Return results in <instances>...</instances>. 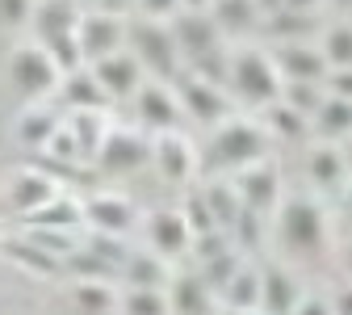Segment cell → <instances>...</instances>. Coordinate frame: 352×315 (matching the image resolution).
<instances>
[{
  "instance_id": "3",
  "label": "cell",
  "mask_w": 352,
  "mask_h": 315,
  "mask_svg": "<svg viewBox=\"0 0 352 315\" xmlns=\"http://www.w3.org/2000/svg\"><path fill=\"white\" fill-rule=\"evenodd\" d=\"M227 88L231 97L256 110H269L281 97V76L264 47H235L227 55Z\"/></svg>"
},
{
  "instance_id": "11",
  "label": "cell",
  "mask_w": 352,
  "mask_h": 315,
  "mask_svg": "<svg viewBox=\"0 0 352 315\" xmlns=\"http://www.w3.org/2000/svg\"><path fill=\"white\" fill-rule=\"evenodd\" d=\"M176 101H181L185 118L201 122V126H218V122H227L231 118V93L223 84H210V80H197L189 72L176 76Z\"/></svg>"
},
{
  "instance_id": "5",
  "label": "cell",
  "mask_w": 352,
  "mask_h": 315,
  "mask_svg": "<svg viewBox=\"0 0 352 315\" xmlns=\"http://www.w3.org/2000/svg\"><path fill=\"white\" fill-rule=\"evenodd\" d=\"M59 80H63V72L55 68V59L38 42H17L9 51V84L25 105H42L47 97H55Z\"/></svg>"
},
{
  "instance_id": "40",
  "label": "cell",
  "mask_w": 352,
  "mask_h": 315,
  "mask_svg": "<svg viewBox=\"0 0 352 315\" xmlns=\"http://www.w3.org/2000/svg\"><path fill=\"white\" fill-rule=\"evenodd\" d=\"M135 9L147 21H172L176 13H181V0H135Z\"/></svg>"
},
{
  "instance_id": "25",
  "label": "cell",
  "mask_w": 352,
  "mask_h": 315,
  "mask_svg": "<svg viewBox=\"0 0 352 315\" xmlns=\"http://www.w3.org/2000/svg\"><path fill=\"white\" fill-rule=\"evenodd\" d=\"M25 227H38V232H67V236H76V232L84 227V210H80V202H76L72 194H59V198H51L42 210H34V214L25 219Z\"/></svg>"
},
{
  "instance_id": "47",
  "label": "cell",
  "mask_w": 352,
  "mask_h": 315,
  "mask_svg": "<svg viewBox=\"0 0 352 315\" xmlns=\"http://www.w3.org/2000/svg\"><path fill=\"white\" fill-rule=\"evenodd\" d=\"M336 148H340V156H344V164H348V176H352V134H348L344 143H336Z\"/></svg>"
},
{
  "instance_id": "17",
  "label": "cell",
  "mask_w": 352,
  "mask_h": 315,
  "mask_svg": "<svg viewBox=\"0 0 352 315\" xmlns=\"http://www.w3.org/2000/svg\"><path fill=\"white\" fill-rule=\"evenodd\" d=\"M80 17H84L80 0H34V9H30V30H34V42L76 38Z\"/></svg>"
},
{
  "instance_id": "1",
  "label": "cell",
  "mask_w": 352,
  "mask_h": 315,
  "mask_svg": "<svg viewBox=\"0 0 352 315\" xmlns=\"http://www.w3.org/2000/svg\"><path fill=\"white\" fill-rule=\"evenodd\" d=\"M273 227H277L281 248H289L294 256H319L331 244L327 210L311 194H289V198H281V206L273 210Z\"/></svg>"
},
{
  "instance_id": "14",
  "label": "cell",
  "mask_w": 352,
  "mask_h": 315,
  "mask_svg": "<svg viewBox=\"0 0 352 315\" xmlns=\"http://www.w3.org/2000/svg\"><path fill=\"white\" fill-rule=\"evenodd\" d=\"M269 59L281 84H323L327 80V59L319 55L315 42H273Z\"/></svg>"
},
{
  "instance_id": "28",
  "label": "cell",
  "mask_w": 352,
  "mask_h": 315,
  "mask_svg": "<svg viewBox=\"0 0 352 315\" xmlns=\"http://www.w3.org/2000/svg\"><path fill=\"white\" fill-rule=\"evenodd\" d=\"M59 97H63L72 110H105V105H109L105 93H101V84H97V76L88 72V68H76V72H67V76L59 80Z\"/></svg>"
},
{
  "instance_id": "16",
  "label": "cell",
  "mask_w": 352,
  "mask_h": 315,
  "mask_svg": "<svg viewBox=\"0 0 352 315\" xmlns=\"http://www.w3.org/2000/svg\"><path fill=\"white\" fill-rule=\"evenodd\" d=\"M88 72L97 76L105 101H135V93H139L143 80H147L130 51H118V55H109V59H101V63H88Z\"/></svg>"
},
{
  "instance_id": "2",
  "label": "cell",
  "mask_w": 352,
  "mask_h": 315,
  "mask_svg": "<svg viewBox=\"0 0 352 315\" xmlns=\"http://www.w3.org/2000/svg\"><path fill=\"white\" fill-rule=\"evenodd\" d=\"M256 160H269V130L252 118L231 114L227 122H218L210 130V143H206V168L210 172H239Z\"/></svg>"
},
{
  "instance_id": "42",
  "label": "cell",
  "mask_w": 352,
  "mask_h": 315,
  "mask_svg": "<svg viewBox=\"0 0 352 315\" xmlns=\"http://www.w3.org/2000/svg\"><path fill=\"white\" fill-rule=\"evenodd\" d=\"M289 315H331V298H323V294H302Z\"/></svg>"
},
{
  "instance_id": "34",
  "label": "cell",
  "mask_w": 352,
  "mask_h": 315,
  "mask_svg": "<svg viewBox=\"0 0 352 315\" xmlns=\"http://www.w3.org/2000/svg\"><path fill=\"white\" fill-rule=\"evenodd\" d=\"M239 269H243V252H239V248H227L223 256H214V261H206V265L197 269V278H201V282L210 286V294L218 298V294L227 290V282H231V278L239 274Z\"/></svg>"
},
{
  "instance_id": "45",
  "label": "cell",
  "mask_w": 352,
  "mask_h": 315,
  "mask_svg": "<svg viewBox=\"0 0 352 315\" xmlns=\"http://www.w3.org/2000/svg\"><path fill=\"white\" fill-rule=\"evenodd\" d=\"M135 9V0H97V13H113V17H126Z\"/></svg>"
},
{
  "instance_id": "31",
  "label": "cell",
  "mask_w": 352,
  "mask_h": 315,
  "mask_svg": "<svg viewBox=\"0 0 352 315\" xmlns=\"http://www.w3.org/2000/svg\"><path fill=\"white\" fill-rule=\"evenodd\" d=\"M315 47H319V55L327 59V72H336V68H352V21L344 17V21L323 26Z\"/></svg>"
},
{
  "instance_id": "21",
  "label": "cell",
  "mask_w": 352,
  "mask_h": 315,
  "mask_svg": "<svg viewBox=\"0 0 352 315\" xmlns=\"http://www.w3.org/2000/svg\"><path fill=\"white\" fill-rule=\"evenodd\" d=\"M63 126H67V134H72V143H76L80 160H97V148H101L105 130H109L113 122H109L105 110H67Z\"/></svg>"
},
{
  "instance_id": "15",
  "label": "cell",
  "mask_w": 352,
  "mask_h": 315,
  "mask_svg": "<svg viewBox=\"0 0 352 315\" xmlns=\"http://www.w3.org/2000/svg\"><path fill=\"white\" fill-rule=\"evenodd\" d=\"M139 227H143V236H147V248H151L160 261H181V256L189 252V244H193V232H189L181 206L147 214Z\"/></svg>"
},
{
  "instance_id": "10",
  "label": "cell",
  "mask_w": 352,
  "mask_h": 315,
  "mask_svg": "<svg viewBox=\"0 0 352 315\" xmlns=\"http://www.w3.org/2000/svg\"><path fill=\"white\" fill-rule=\"evenodd\" d=\"M135 118L143 134H168L185 126V110L176 101V88L164 80H143V88L135 93Z\"/></svg>"
},
{
  "instance_id": "7",
  "label": "cell",
  "mask_w": 352,
  "mask_h": 315,
  "mask_svg": "<svg viewBox=\"0 0 352 315\" xmlns=\"http://www.w3.org/2000/svg\"><path fill=\"white\" fill-rule=\"evenodd\" d=\"M227 181H231L239 206L252 210V214H260V219L273 214V210L281 206V198H285V194H281V168H277L273 160H256V164L231 172Z\"/></svg>"
},
{
  "instance_id": "27",
  "label": "cell",
  "mask_w": 352,
  "mask_h": 315,
  "mask_svg": "<svg viewBox=\"0 0 352 315\" xmlns=\"http://www.w3.org/2000/svg\"><path fill=\"white\" fill-rule=\"evenodd\" d=\"M197 194H201V202H206V210H210V219H214V227L231 236L235 219L243 214V206H239V198H235L231 181H218V176H210V181H206Z\"/></svg>"
},
{
  "instance_id": "36",
  "label": "cell",
  "mask_w": 352,
  "mask_h": 315,
  "mask_svg": "<svg viewBox=\"0 0 352 315\" xmlns=\"http://www.w3.org/2000/svg\"><path fill=\"white\" fill-rule=\"evenodd\" d=\"M88 252H93L97 261H105L113 274H122V265H126V256H130V244L122 240V236H97V232H88L84 240H80Z\"/></svg>"
},
{
  "instance_id": "46",
  "label": "cell",
  "mask_w": 352,
  "mask_h": 315,
  "mask_svg": "<svg viewBox=\"0 0 352 315\" xmlns=\"http://www.w3.org/2000/svg\"><path fill=\"white\" fill-rule=\"evenodd\" d=\"M210 0H181V13H206Z\"/></svg>"
},
{
  "instance_id": "26",
  "label": "cell",
  "mask_w": 352,
  "mask_h": 315,
  "mask_svg": "<svg viewBox=\"0 0 352 315\" xmlns=\"http://www.w3.org/2000/svg\"><path fill=\"white\" fill-rule=\"evenodd\" d=\"M311 134H319V143H344L352 134V101L323 97L311 114Z\"/></svg>"
},
{
  "instance_id": "19",
  "label": "cell",
  "mask_w": 352,
  "mask_h": 315,
  "mask_svg": "<svg viewBox=\"0 0 352 315\" xmlns=\"http://www.w3.org/2000/svg\"><path fill=\"white\" fill-rule=\"evenodd\" d=\"M306 176H311V190L315 194H336L348 185V164L340 156L336 143H315L306 152Z\"/></svg>"
},
{
  "instance_id": "38",
  "label": "cell",
  "mask_w": 352,
  "mask_h": 315,
  "mask_svg": "<svg viewBox=\"0 0 352 315\" xmlns=\"http://www.w3.org/2000/svg\"><path fill=\"white\" fill-rule=\"evenodd\" d=\"M227 248H235V244H231V236H227V232H218V227H214V232L193 236V244H189V252H193L201 265H206V261H214V256H223Z\"/></svg>"
},
{
  "instance_id": "41",
  "label": "cell",
  "mask_w": 352,
  "mask_h": 315,
  "mask_svg": "<svg viewBox=\"0 0 352 315\" xmlns=\"http://www.w3.org/2000/svg\"><path fill=\"white\" fill-rule=\"evenodd\" d=\"M323 93H327V97H340V101H352V68H336V72H327Z\"/></svg>"
},
{
  "instance_id": "37",
  "label": "cell",
  "mask_w": 352,
  "mask_h": 315,
  "mask_svg": "<svg viewBox=\"0 0 352 315\" xmlns=\"http://www.w3.org/2000/svg\"><path fill=\"white\" fill-rule=\"evenodd\" d=\"M118 311L122 315H172L164 290H126L118 298Z\"/></svg>"
},
{
  "instance_id": "32",
  "label": "cell",
  "mask_w": 352,
  "mask_h": 315,
  "mask_svg": "<svg viewBox=\"0 0 352 315\" xmlns=\"http://www.w3.org/2000/svg\"><path fill=\"white\" fill-rule=\"evenodd\" d=\"M223 303H227V311H256L260 307V269H252L243 261V269H239V274L227 282V290H223Z\"/></svg>"
},
{
  "instance_id": "29",
  "label": "cell",
  "mask_w": 352,
  "mask_h": 315,
  "mask_svg": "<svg viewBox=\"0 0 352 315\" xmlns=\"http://www.w3.org/2000/svg\"><path fill=\"white\" fill-rule=\"evenodd\" d=\"M0 256L13 261V265H21L25 274H34V278H55L59 269H63L51 252H42V248L30 244L25 236H21V240H0Z\"/></svg>"
},
{
  "instance_id": "24",
  "label": "cell",
  "mask_w": 352,
  "mask_h": 315,
  "mask_svg": "<svg viewBox=\"0 0 352 315\" xmlns=\"http://www.w3.org/2000/svg\"><path fill=\"white\" fill-rule=\"evenodd\" d=\"M55 126H59V114H55L47 101H42V105H21V114H17V122H13V139H17L21 148L42 152V148L51 143Z\"/></svg>"
},
{
  "instance_id": "50",
  "label": "cell",
  "mask_w": 352,
  "mask_h": 315,
  "mask_svg": "<svg viewBox=\"0 0 352 315\" xmlns=\"http://www.w3.org/2000/svg\"><path fill=\"white\" fill-rule=\"evenodd\" d=\"M340 194H344V210H348V214H352V176H348V185H344V190H340Z\"/></svg>"
},
{
  "instance_id": "22",
  "label": "cell",
  "mask_w": 352,
  "mask_h": 315,
  "mask_svg": "<svg viewBox=\"0 0 352 315\" xmlns=\"http://www.w3.org/2000/svg\"><path fill=\"white\" fill-rule=\"evenodd\" d=\"M206 13L214 17V26H218L223 38H243L256 26H264V13H260L256 0H210Z\"/></svg>"
},
{
  "instance_id": "13",
  "label": "cell",
  "mask_w": 352,
  "mask_h": 315,
  "mask_svg": "<svg viewBox=\"0 0 352 315\" xmlns=\"http://www.w3.org/2000/svg\"><path fill=\"white\" fill-rule=\"evenodd\" d=\"M59 194H63V190H59L55 176L42 172V168H34V164L13 168L9 181H5V206H9L13 214H21V223H25L34 210H42L51 198H59Z\"/></svg>"
},
{
  "instance_id": "35",
  "label": "cell",
  "mask_w": 352,
  "mask_h": 315,
  "mask_svg": "<svg viewBox=\"0 0 352 315\" xmlns=\"http://www.w3.org/2000/svg\"><path fill=\"white\" fill-rule=\"evenodd\" d=\"M264 30H269L273 38H289V42H298L302 34H319L323 30V17H315V13H273V17H264Z\"/></svg>"
},
{
  "instance_id": "4",
  "label": "cell",
  "mask_w": 352,
  "mask_h": 315,
  "mask_svg": "<svg viewBox=\"0 0 352 315\" xmlns=\"http://www.w3.org/2000/svg\"><path fill=\"white\" fill-rule=\"evenodd\" d=\"M126 51L135 55V63L143 68V76L151 80H176L181 76V51H176L172 42V30L168 21H126Z\"/></svg>"
},
{
  "instance_id": "20",
  "label": "cell",
  "mask_w": 352,
  "mask_h": 315,
  "mask_svg": "<svg viewBox=\"0 0 352 315\" xmlns=\"http://www.w3.org/2000/svg\"><path fill=\"white\" fill-rule=\"evenodd\" d=\"M118 278L126 282V290H168V282H172L168 261H160L151 248H130Z\"/></svg>"
},
{
  "instance_id": "51",
  "label": "cell",
  "mask_w": 352,
  "mask_h": 315,
  "mask_svg": "<svg viewBox=\"0 0 352 315\" xmlns=\"http://www.w3.org/2000/svg\"><path fill=\"white\" fill-rule=\"evenodd\" d=\"M214 315H256V311H227V307H223V311H214Z\"/></svg>"
},
{
  "instance_id": "30",
  "label": "cell",
  "mask_w": 352,
  "mask_h": 315,
  "mask_svg": "<svg viewBox=\"0 0 352 315\" xmlns=\"http://www.w3.org/2000/svg\"><path fill=\"white\" fill-rule=\"evenodd\" d=\"M260 126L269 130V139H289V143H302V139H311V118L289 110L285 101H273L269 110H264Z\"/></svg>"
},
{
  "instance_id": "18",
  "label": "cell",
  "mask_w": 352,
  "mask_h": 315,
  "mask_svg": "<svg viewBox=\"0 0 352 315\" xmlns=\"http://www.w3.org/2000/svg\"><path fill=\"white\" fill-rule=\"evenodd\" d=\"M302 282L294 278V269L285 265H264L260 269V315H289L302 298Z\"/></svg>"
},
{
  "instance_id": "33",
  "label": "cell",
  "mask_w": 352,
  "mask_h": 315,
  "mask_svg": "<svg viewBox=\"0 0 352 315\" xmlns=\"http://www.w3.org/2000/svg\"><path fill=\"white\" fill-rule=\"evenodd\" d=\"M72 303H76V315H109L118 307V290L113 282H76Z\"/></svg>"
},
{
  "instance_id": "39",
  "label": "cell",
  "mask_w": 352,
  "mask_h": 315,
  "mask_svg": "<svg viewBox=\"0 0 352 315\" xmlns=\"http://www.w3.org/2000/svg\"><path fill=\"white\" fill-rule=\"evenodd\" d=\"M30 9H34V0H0V30L30 26Z\"/></svg>"
},
{
  "instance_id": "6",
  "label": "cell",
  "mask_w": 352,
  "mask_h": 315,
  "mask_svg": "<svg viewBox=\"0 0 352 315\" xmlns=\"http://www.w3.org/2000/svg\"><path fill=\"white\" fill-rule=\"evenodd\" d=\"M151 164L164 176L168 185L176 190H189L197 185V172H201V156L189 143L185 130H168V134H151Z\"/></svg>"
},
{
  "instance_id": "8",
  "label": "cell",
  "mask_w": 352,
  "mask_h": 315,
  "mask_svg": "<svg viewBox=\"0 0 352 315\" xmlns=\"http://www.w3.org/2000/svg\"><path fill=\"white\" fill-rule=\"evenodd\" d=\"M93 164L101 172H118V176L147 168L151 164V134H143L139 126H109Z\"/></svg>"
},
{
  "instance_id": "48",
  "label": "cell",
  "mask_w": 352,
  "mask_h": 315,
  "mask_svg": "<svg viewBox=\"0 0 352 315\" xmlns=\"http://www.w3.org/2000/svg\"><path fill=\"white\" fill-rule=\"evenodd\" d=\"M344 274H348V286H352V244L344 248Z\"/></svg>"
},
{
  "instance_id": "23",
  "label": "cell",
  "mask_w": 352,
  "mask_h": 315,
  "mask_svg": "<svg viewBox=\"0 0 352 315\" xmlns=\"http://www.w3.org/2000/svg\"><path fill=\"white\" fill-rule=\"evenodd\" d=\"M164 294L172 315H214V294L197 274H176Z\"/></svg>"
},
{
  "instance_id": "12",
  "label": "cell",
  "mask_w": 352,
  "mask_h": 315,
  "mask_svg": "<svg viewBox=\"0 0 352 315\" xmlns=\"http://www.w3.org/2000/svg\"><path fill=\"white\" fill-rule=\"evenodd\" d=\"M76 42H80V59H84V68H88V63H101V59L126 51V17L84 9L80 30H76Z\"/></svg>"
},
{
  "instance_id": "49",
  "label": "cell",
  "mask_w": 352,
  "mask_h": 315,
  "mask_svg": "<svg viewBox=\"0 0 352 315\" xmlns=\"http://www.w3.org/2000/svg\"><path fill=\"white\" fill-rule=\"evenodd\" d=\"M323 5H331V9H340V13H352V0H323Z\"/></svg>"
},
{
  "instance_id": "43",
  "label": "cell",
  "mask_w": 352,
  "mask_h": 315,
  "mask_svg": "<svg viewBox=\"0 0 352 315\" xmlns=\"http://www.w3.org/2000/svg\"><path fill=\"white\" fill-rule=\"evenodd\" d=\"M319 9H323V0H281L277 13H315L319 17Z\"/></svg>"
},
{
  "instance_id": "44",
  "label": "cell",
  "mask_w": 352,
  "mask_h": 315,
  "mask_svg": "<svg viewBox=\"0 0 352 315\" xmlns=\"http://www.w3.org/2000/svg\"><path fill=\"white\" fill-rule=\"evenodd\" d=\"M331 315H352V286L331 294Z\"/></svg>"
},
{
  "instance_id": "9",
  "label": "cell",
  "mask_w": 352,
  "mask_h": 315,
  "mask_svg": "<svg viewBox=\"0 0 352 315\" xmlns=\"http://www.w3.org/2000/svg\"><path fill=\"white\" fill-rule=\"evenodd\" d=\"M80 210H84V227L88 232H97V236H135L139 232V223H143V214H139V206L130 202L126 194H93V198H84L80 202Z\"/></svg>"
},
{
  "instance_id": "52",
  "label": "cell",
  "mask_w": 352,
  "mask_h": 315,
  "mask_svg": "<svg viewBox=\"0 0 352 315\" xmlns=\"http://www.w3.org/2000/svg\"><path fill=\"white\" fill-rule=\"evenodd\" d=\"M0 240H5V236H0Z\"/></svg>"
}]
</instances>
